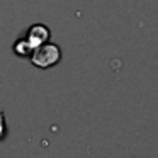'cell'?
<instances>
[{"instance_id": "obj_1", "label": "cell", "mask_w": 158, "mask_h": 158, "mask_svg": "<svg viewBox=\"0 0 158 158\" xmlns=\"http://www.w3.org/2000/svg\"><path fill=\"white\" fill-rule=\"evenodd\" d=\"M29 60L36 68H51V66L58 65L60 60H61V48L51 41H46L32 49V53L29 55Z\"/></svg>"}, {"instance_id": "obj_3", "label": "cell", "mask_w": 158, "mask_h": 158, "mask_svg": "<svg viewBox=\"0 0 158 158\" xmlns=\"http://www.w3.org/2000/svg\"><path fill=\"white\" fill-rule=\"evenodd\" d=\"M14 53L17 56H21V58H29V55L32 53V48H31V44L26 41V38H19L17 41L14 43Z\"/></svg>"}, {"instance_id": "obj_4", "label": "cell", "mask_w": 158, "mask_h": 158, "mask_svg": "<svg viewBox=\"0 0 158 158\" xmlns=\"http://www.w3.org/2000/svg\"><path fill=\"white\" fill-rule=\"evenodd\" d=\"M7 133H9V127H7V123H5V114L0 109V141H4L7 138Z\"/></svg>"}, {"instance_id": "obj_2", "label": "cell", "mask_w": 158, "mask_h": 158, "mask_svg": "<svg viewBox=\"0 0 158 158\" xmlns=\"http://www.w3.org/2000/svg\"><path fill=\"white\" fill-rule=\"evenodd\" d=\"M26 41L31 44V48L34 49L36 46L43 44V43L49 41V38H51V31H49V27L46 24H41V22H36V24H32L31 27L26 31Z\"/></svg>"}]
</instances>
